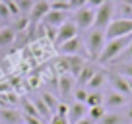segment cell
I'll return each instance as SVG.
<instances>
[{
    "mask_svg": "<svg viewBox=\"0 0 132 124\" xmlns=\"http://www.w3.org/2000/svg\"><path fill=\"white\" fill-rule=\"evenodd\" d=\"M130 43H132V35L117 37V39H107L103 52H101V56L97 58V64H101V66H111L113 62L126 50V47L130 45Z\"/></svg>",
    "mask_w": 132,
    "mask_h": 124,
    "instance_id": "6da1fadb",
    "label": "cell"
},
{
    "mask_svg": "<svg viewBox=\"0 0 132 124\" xmlns=\"http://www.w3.org/2000/svg\"><path fill=\"white\" fill-rule=\"evenodd\" d=\"M105 43H107V37H105L103 29H95L91 27L86 35V41H84V47H86V54L89 56V60L97 62V58L101 56L105 49Z\"/></svg>",
    "mask_w": 132,
    "mask_h": 124,
    "instance_id": "7a4b0ae2",
    "label": "cell"
},
{
    "mask_svg": "<svg viewBox=\"0 0 132 124\" xmlns=\"http://www.w3.org/2000/svg\"><path fill=\"white\" fill-rule=\"evenodd\" d=\"M72 21L76 23L78 31H89L93 27V21H95V10L89 8V6H82V8L74 10Z\"/></svg>",
    "mask_w": 132,
    "mask_h": 124,
    "instance_id": "3957f363",
    "label": "cell"
},
{
    "mask_svg": "<svg viewBox=\"0 0 132 124\" xmlns=\"http://www.w3.org/2000/svg\"><path fill=\"white\" fill-rule=\"evenodd\" d=\"M115 17V4H113V0H107L103 6H99L95 10V21H93V27L95 29H107L109 23L113 21Z\"/></svg>",
    "mask_w": 132,
    "mask_h": 124,
    "instance_id": "277c9868",
    "label": "cell"
},
{
    "mask_svg": "<svg viewBox=\"0 0 132 124\" xmlns=\"http://www.w3.org/2000/svg\"><path fill=\"white\" fill-rule=\"evenodd\" d=\"M126 35H132V20L113 17L109 27L105 29V37L107 39H117V37H126Z\"/></svg>",
    "mask_w": 132,
    "mask_h": 124,
    "instance_id": "5b68a950",
    "label": "cell"
},
{
    "mask_svg": "<svg viewBox=\"0 0 132 124\" xmlns=\"http://www.w3.org/2000/svg\"><path fill=\"white\" fill-rule=\"evenodd\" d=\"M107 82H109V85H111L113 91H117V93H120V95H124V97H132L130 87H128V79L124 78V76L117 74L115 70H107Z\"/></svg>",
    "mask_w": 132,
    "mask_h": 124,
    "instance_id": "8992f818",
    "label": "cell"
},
{
    "mask_svg": "<svg viewBox=\"0 0 132 124\" xmlns=\"http://www.w3.org/2000/svg\"><path fill=\"white\" fill-rule=\"evenodd\" d=\"M78 37V27H76V23L72 20H66L64 23L60 25V27L56 29V39H54V47L62 45L64 41H68V39H74Z\"/></svg>",
    "mask_w": 132,
    "mask_h": 124,
    "instance_id": "52a82bcc",
    "label": "cell"
},
{
    "mask_svg": "<svg viewBox=\"0 0 132 124\" xmlns=\"http://www.w3.org/2000/svg\"><path fill=\"white\" fill-rule=\"evenodd\" d=\"M56 49H58V52L64 54V56H72V54H80V56H84L86 47H84V41L80 37H74V39L64 41L62 45H58Z\"/></svg>",
    "mask_w": 132,
    "mask_h": 124,
    "instance_id": "ba28073f",
    "label": "cell"
},
{
    "mask_svg": "<svg viewBox=\"0 0 132 124\" xmlns=\"http://www.w3.org/2000/svg\"><path fill=\"white\" fill-rule=\"evenodd\" d=\"M51 10V2L49 0H35L31 12H29V23L31 25H39L43 21V17L49 14Z\"/></svg>",
    "mask_w": 132,
    "mask_h": 124,
    "instance_id": "9c48e42d",
    "label": "cell"
},
{
    "mask_svg": "<svg viewBox=\"0 0 132 124\" xmlns=\"http://www.w3.org/2000/svg\"><path fill=\"white\" fill-rule=\"evenodd\" d=\"M99 70V66L95 64L93 60H89L87 62L86 60V64H84V68H82V72L78 74V78H76V83H78L80 87H86L87 83H89V79L93 78V74Z\"/></svg>",
    "mask_w": 132,
    "mask_h": 124,
    "instance_id": "30bf717a",
    "label": "cell"
},
{
    "mask_svg": "<svg viewBox=\"0 0 132 124\" xmlns=\"http://www.w3.org/2000/svg\"><path fill=\"white\" fill-rule=\"evenodd\" d=\"M128 105V97L120 95L117 91H107V95L103 99V107L105 109H120V107H126Z\"/></svg>",
    "mask_w": 132,
    "mask_h": 124,
    "instance_id": "8fae6325",
    "label": "cell"
},
{
    "mask_svg": "<svg viewBox=\"0 0 132 124\" xmlns=\"http://www.w3.org/2000/svg\"><path fill=\"white\" fill-rule=\"evenodd\" d=\"M0 120L4 124H21L23 122V114L14 107H2L0 109Z\"/></svg>",
    "mask_w": 132,
    "mask_h": 124,
    "instance_id": "7c38bea8",
    "label": "cell"
},
{
    "mask_svg": "<svg viewBox=\"0 0 132 124\" xmlns=\"http://www.w3.org/2000/svg\"><path fill=\"white\" fill-rule=\"evenodd\" d=\"M66 20H68V14H66V12H58V10H49V14L43 17L41 23H43V25H49V27L58 29V27H60V25L64 23Z\"/></svg>",
    "mask_w": 132,
    "mask_h": 124,
    "instance_id": "4fadbf2b",
    "label": "cell"
},
{
    "mask_svg": "<svg viewBox=\"0 0 132 124\" xmlns=\"http://www.w3.org/2000/svg\"><path fill=\"white\" fill-rule=\"evenodd\" d=\"M56 83H58V91L62 93V97H68V95H72V93H74V89H76V87H74L76 78H74V76H70V74L58 76Z\"/></svg>",
    "mask_w": 132,
    "mask_h": 124,
    "instance_id": "5bb4252c",
    "label": "cell"
},
{
    "mask_svg": "<svg viewBox=\"0 0 132 124\" xmlns=\"http://www.w3.org/2000/svg\"><path fill=\"white\" fill-rule=\"evenodd\" d=\"M107 83V70H103V68H99L97 72L93 74V78L89 79V83L86 85L87 91H101V87Z\"/></svg>",
    "mask_w": 132,
    "mask_h": 124,
    "instance_id": "9a60e30c",
    "label": "cell"
},
{
    "mask_svg": "<svg viewBox=\"0 0 132 124\" xmlns=\"http://www.w3.org/2000/svg\"><path fill=\"white\" fill-rule=\"evenodd\" d=\"M84 116H87V105L74 101V105H70V109H68V120H70V124H76Z\"/></svg>",
    "mask_w": 132,
    "mask_h": 124,
    "instance_id": "2e32d148",
    "label": "cell"
},
{
    "mask_svg": "<svg viewBox=\"0 0 132 124\" xmlns=\"http://www.w3.org/2000/svg\"><path fill=\"white\" fill-rule=\"evenodd\" d=\"M16 31H14L12 25H4L0 27V47H8V45H14L16 41Z\"/></svg>",
    "mask_w": 132,
    "mask_h": 124,
    "instance_id": "e0dca14e",
    "label": "cell"
},
{
    "mask_svg": "<svg viewBox=\"0 0 132 124\" xmlns=\"http://www.w3.org/2000/svg\"><path fill=\"white\" fill-rule=\"evenodd\" d=\"M97 124H126V120L120 112H105V116Z\"/></svg>",
    "mask_w": 132,
    "mask_h": 124,
    "instance_id": "ac0fdd59",
    "label": "cell"
},
{
    "mask_svg": "<svg viewBox=\"0 0 132 124\" xmlns=\"http://www.w3.org/2000/svg\"><path fill=\"white\" fill-rule=\"evenodd\" d=\"M115 14L120 17V20H132V6L124 4V2H117L115 4Z\"/></svg>",
    "mask_w": 132,
    "mask_h": 124,
    "instance_id": "d6986e66",
    "label": "cell"
},
{
    "mask_svg": "<svg viewBox=\"0 0 132 124\" xmlns=\"http://www.w3.org/2000/svg\"><path fill=\"white\" fill-rule=\"evenodd\" d=\"M103 99H105L103 91H89L86 105H87V109H89V107H101V105H103Z\"/></svg>",
    "mask_w": 132,
    "mask_h": 124,
    "instance_id": "ffe728a7",
    "label": "cell"
},
{
    "mask_svg": "<svg viewBox=\"0 0 132 124\" xmlns=\"http://www.w3.org/2000/svg\"><path fill=\"white\" fill-rule=\"evenodd\" d=\"M33 105H35V109H37V112H39V116H41V118L49 120L51 116H53V112L49 111V107L45 105V101H43L41 97H37V99H33Z\"/></svg>",
    "mask_w": 132,
    "mask_h": 124,
    "instance_id": "44dd1931",
    "label": "cell"
},
{
    "mask_svg": "<svg viewBox=\"0 0 132 124\" xmlns=\"http://www.w3.org/2000/svg\"><path fill=\"white\" fill-rule=\"evenodd\" d=\"M111 70H115L117 74H120V76H124V78H130V79H132V62L115 64V66H111Z\"/></svg>",
    "mask_w": 132,
    "mask_h": 124,
    "instance_id": "7402d4cb",
    "label": "cell"
},
{
    "mask_svg": "<svg viewBox=\"0 0 132 124\" xmlns=\"http://www.w3.org/2000/svg\"><path fill=\"white\" fill-rule=\"evenodd\" d=\"M105 112H107V109L101 105V107H89L87 109V116H89L91 120H95V122H99V120L105 116Z\"/></svg>",
    "mask_w": 132,
    "mask_h": 124,
    "instance_id": "603a6c76",
    "label": "cell"
},
{
    "mask_svg": "<svg viewBox=\"0 0 132 124\" xmlns=\"http://www.w3.org/2000/svg\"><path fill=\"white\" fill-rule=\"evenodd\" d=\"M18 8H20V14L23 17H29V12H31L33 4H35V0H16Z\"/></svg>",
    "mask_w": 132,
    "mask_h": 124,
    "instance_id": "cb8c5ba5",
    "label": "cell"
},
{
    "mask_svg": "<svg viewBox=\"0 0 132 124\" xmlns=\"http://www.w3.org/2000/svg\"><path fill=\"white\" fill-rule=\"evenodd\" d=\"M41 99L45 101V105L49 107V111L54 114V112H56V107H58V99H54V97L51 95V93H47V91H43V93H41Z\"/></svg>",
    "mask_w": 132,
    "mask_h": 124,
    "instance_id": "d4e9b609",
    "label": "cell"
},
{
    "mask_svg": "<svg viewBox=\"0 0 132 124\" xmlns=\"http://www.w3.org/2000/svg\"><path fill=\"white\" fill-rule=\"evenodd\" d=\"M51 10H58V12L70 14L72 6H70V2H64V0H51Z\"/></svg>",
    "mask_w": 132,
    "mask_h": 124,
    "instance_id": "484cf974",
    "label": "cell"
},
{
    "mask_svg": "<svg viewBox=\"0 0 132 124\" xmlns=\"http://www.w3.org/2000/svg\"><path fill=\"white\" fill-rule=\"evenodd\" d=\"M21 111H23V114H27V116H39V112H37V109H35V105H33V101L21 99ZM39 118H41V116H39Z\"/></svg>",
    "mask_w": 132,
    "mask_h": 124,
    "instance_id": "4316f807",
    "label": "cell"
},
{
    "mask_svg": "<svg viewBox=\"0 0 132 124\" xmlns=\"http://www.w3.org/2000/svg\"><path fill=\"white\" fill-rule=\"evenodd\" d=\"M87 95H89V91L86 89V87H76L74 89V93H72V97H74V101L76 103H86L87 101Z\"/></svg>",
    "mask_w": 132,
    "mask_h": 124,
    "instance_id": "83f0119b",
    "label": "cell"
},
{
    "mask_svg": "<svg viewBox=\"0 0 132 124\" xmlns=\"http://www.w3.org/2000/svg\"><path fill=\"white\" fill-rule=\"evenodd\" d=\"M124 62H132V43L126 47V50H124V52L120 54V56L117 58L115 62H113L111 66H115V64H124Z\"/></svg>",
    "mask_w": 132,
    "mask_h": 124,
    "instance_id": "f1b7e54d",
    "label": "cell"
},
{
    "mask_svg": "<svg viewBox=\"0 0 132 124\" xmlns=\"http://www.w3.org/2000/svg\"><path fill=\"white\" fill-rule=\"evenodd\" d=\"M12 17V12H10L6 0H0V20H10Z\"/></svg>",
    "mask_w": 132,
    "mask_h": 124,
    "instance_id": "f546056e",
    "label": "cell"
},
{
    "mask_svg": "<svg viewBox=\"0 0 132 124\" xmlns=\"http://www.w3.org/2000/svg\"><path fill=\"white\" fill-rule=\"evenodd\" d=\"M49 124H70L68 116H60V114H53L49 118Z\"/></svg>",
    "mask_w": 132,
    "mask_h": 124,
    "instance_id": "4dcf8cb0",
    "label": "cell"
},
{
    "mask_svg": "<svg viewBox=\"0 0 132 124\" xmlns=\"http://www.w3.org/2000/svg\"><path fill=\"white\" fill-rule=\"evenodd\" d=\"M68 109H70V105H66V103H58V107H56V112H54V114L68 116Z\"/></svg>",
    "mask_w": 132,
    "mask_h": 124,
    "instance_id": "1f68e13d",
    "label": "cell"
},
{
    "mask_svg": "<svg viewBox=\"0 0 132 124\" xmlns=\"http://www.w3.org/2000/svg\"><path fill=\"white\" fill-rule=\"evenodd\" d=\"M124 120H126V124H130L132 122V103H130V101H128V105H126V107H124Z\"/></svg>",
    "mask_w": 132,
    "mask_h": 124,
    "instance_id": "d6a6232c",
    "label": "cell"
},
{
    "mask_svg": "<svg viewBox=\"0 0 132 124\" xmlns=\"http://www.w3.org/2000/svg\"><path fill=\"white\" fill-rule=\"evenodd\" d=\"M23 122H25V124H43V118H39V116H27V114H23Z\"/></svg>",
    "mask_w": 132,
    "mask_h": 124,
    "instance_id": "836d02e7",
    "label": "cell"
},
{
    "mask_svg": "<svg viewBox=\"0 0 132 124\" xmlns=\"http://www.w3.org/2000/svg\"><path fill=\"white\" fill-rule=\"evenodd\" d=\"M107 0H87V4L86 6H89V8H93V10H97L99 6H103Z\"/></svg>",
    "mask_w": 132,
    "mask_h": 124,
    "instance_id": "e575fe53",
    "label": "cell"
},
{
    "mask_svg": "<svg viewBox=\"0 0 132 124\" xmlns=\"http://www.w3.org/2000/svg\"><path fill=\"white\" fill-rule=\"evenodd\" d=\"M86 4H87V0H70L72 12H74V10H78V8H82V6H86Z\"/></svg>",
    "mask_w": 132,
    "mask_h": 124,
    "instance_id": "d590c367",
    "label": "cell"
},
{
    "mask_svg": "<svg viewBox=\"0 0 132 124\" xmlns=\"http://www.w3.org/2000/svg\"><path fill=\"white\" fill-rule=\"evenodd\" d=\"M76 124H97V122H95V120H91L89 116H84V118H82V120H78Z\"/></svg>",
    "mask_w": 132,
    "mask_h": 124,
    "instance_id": "8d00e7d4",
    "label": "cell"
},
{
    "mask_svg": "<svg viewBox=\"0 0 132 124\" xmlns=\"http://www.w3.org/2000/svg\"><path fill=\"white\" fill-rule=\"evenodd\" d=\"M120 2H124V4H128V6H132V0H120Z\"/></svg>",
    "mask_w": 132,
    "mask_h": 124,
    "instance_id": "74e56055",
    "label": "cell"
},
{
    "mask_svg": "<svg viewBox=\"0 0 132 124\" xmlns=\"http://www.w3.org/2000/svg\"><path fill=\"white\" fill-rule=\"evenodd\" d=\"M64 2H70V0H64Z\"/></svg>",
    "mask_w": 132,
    "mask_h": 124,
    "instance_id": "f35d334b",
    "label": "cell"
},
{
    "mask_svg": "<svg viewBox=\"0 0 132 124\" xmlns=\"http://www.w3.org/2000/svg\"><path fill=\"white\" fill-rule=\"evenodd\" d=\"M49 2H51V0H49Z\"/></svg>",
    "mask_w": 132,
    "mask_h": 124,
    "instance_id": "ab89813d",
    "label": "cell"
},
{
    "mask_svg": "<svg viewBox=\"0 0 132 124\" xmlns=\"http://www.w3.org/2000/svg\"><path fill=\"white\" fill-rule=\"evenodd\" d=\"M130 124H132V122H130Z\"/></svg>",
    "mask_w": 132,
    "mask_h": 124,
    "instance_id": "60d3db41",
    "label": "cell"
}]
</instances>
